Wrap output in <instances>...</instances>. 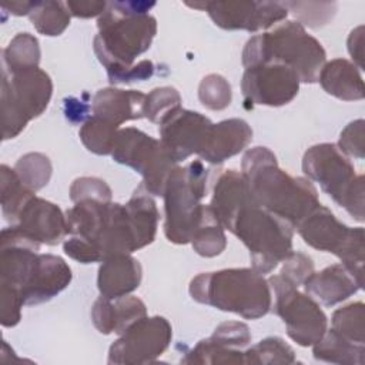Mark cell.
<instances>
[{
  "instance_id": "obj_31",
  "label": "cell",
  "mask_w": 365,
  "mask_h": 365,
  "mask_svg": "<svg viewBox=\"0 0 365 365\" xmlns=\"http://www.w3.org/2000/svg\"><path fill=\"white\" fill-rule=\"evenodd\" d=\"M120 127L100 118L91 115L84 121L81 125L78 135L83 145L97 155H107L111 154L114 138Z\"/></svg>"
},
{
  "instance_id": "obj_6",
  "label": "cell",
  "mask_w": 365,
  "mask_h": 365,
  "mask_svg": "<svg viewBox=\"0 0 365 365\" xmlns=\"http://www.w3.org/2000/svg\"><path fill=\"white\" fill-rule=\"evenodd\" d=\"M208 170L200 160L175 165L167 177L164 197V234L173 244H188L201 217Z\"/></svg>"
},
{
  "instance_id": "obj_21",
  "label": "cell",
  "mask_w": 365,
  "mask_h": 365,
  "mask_svg": "<svg viewBox=\"0 0 365 365\" xmlns=\"http://www.w3.org/2000/svg\"><path fill=\"white\" fill-rule=\"evenodd\" d=\"M143 268L131 254L113 255L104 259L98 268L97 288L101 297L115 299L125 297L140 287Z\"/></svg>"
},
{
  "instance_id": "obj_24",
  "label": "cell",
  "mask_w": 365,
  "mask_h": 365,
  "mask_svg": "<svg viewBox=\"0 0 365 365\" xmlns=\"http://www.w3.org/2000/svg\"><path fill=\"white\" fill-rule=\"evenodd\" d=\"M318 81L325 93L344 101L364 98V80L359 68L346 58H334L324 64Z\"/></svg>"
},
{
  "instance_id": "obj_4",
  "label": "cell",
  "mask_w": 365,
  "mask_h": 365,
  "mask_svg": "<svg viewBox=\"0 0 365 365\" xmlns=\"http://www.w3.org/2000/svg\"><path fill=\"white\" fill-rule=\"evenodd\" d=\"M194 301L245 319H258L272 308L268 279L254 268H227L202 272L188 287Z\"/></svg>"
},
{
  "instance_id": "obj_12",
  "label": "cell",
  "mask_w": 365,
  "mask_h": 365,
  "mask_svg": "<svg viewBox=\"0 0 365 365\" xmlns=\"http://www.w3.org/2000/svg\"><path fill=\"white\" fill-rule=\"evenodd\" d=\"M171 324L160 315L144 317L128 327L108 349V364L135 365L154 362L170 346Z\"/></svg>"
},
{
  "instance_id": "obj_11",
  "label": "cell",
  "mask_w": 365,
  "mask_h": 365,
  "mask_svg": "<svg viewBox=\"0 0 365 365\" xmlns=\"http://www.w3.org/2000/svg\"><path fill=\"white\" fill-rule=\"evenodd\" d=\"M268 284L274 295V312L285 324L288 336L301 346L318 342L328 329L327 315L318 302L279 274L271 275Z\"/></svg>"
},
{
  "instance_id": "obj_20",
  "label": "cell",
  "mask_w": 365,
  "mask_h": 365,
  "mask_svg": "<svg viewBox=\"0 0 365 365\" xmlns=\"http://www.w3.org/2000/svg\"><path fill=\"white\" fill-rule=\"evenodd\" d=\"M147 317L145 304L137 297L108 299L98 297L91 307V321L98 332L121 335L128 327Z\"/></svg>"
},
{
  "instance_id": "obj_45",
  "label": "cell",
  "mask_w": 365,
  "mask_h": 365,
  "mask_svg": "<svg viewBox=\"0 0 365 365\" xmlns=\"http://www.w3.org/2000/svg\"><path fill=\"white\" fill-rule=\"evenodd\" d=\"M91 110V106L86 104L81 100H77L74 97L67 98L66 104H64V113L67 120L76 123V121H83L87 115V111Z\"/></svg>"
},
{
  "instance_id": "obj_41",
  "label": "cell",
  "mask_w": 365,
  "mask_h": 365,
  "mask_svg": "<svg viewBox=\"0 0 365 365\" xmlns=\"http://www.w3.org/2000/svg\"><path fill=\"white\" fill-rule=\"evenodd\" d=\"M282 262L284 265L281 268L279 275L295 287L302 285L304 281L314 272L312 259L308 255L298 251H291V254Z\"/></svg>"
},
{
  "instance_id": "obj_27",
  "label": "cell",
  "mask_w": 365,
  "mask_h": 365,
  "mask_svg": "<svg viewBox=\"0 0 365 365\" xmlns=\"http://www.w3.org/2000/svg\"><path fill=\"white\" fill-rule=\"evenodd\" d=\"M40 46L38 40L30 33L16 34L1 50V67L7 71H20L38 67Z\"/></svg>"
},
{
  "instance_id": "obj_40",
  "label": "cell",
  "mask_w": 365,
  "mask_h": 365,
  "mask_svg": "<svg viewBox=\"0 0 365 365\" xmlns=\"http://www.w3.org/2000/svg\"><path fill=\"white\" fill-rule=\"evenodd\" d=\"M211 338L235 349H244L251 344L250 328L240 321H227L220 324Z\"/></svg>"
},
{
  "instance_id": "obj_10",
  "label": "cell",
  "mask_w": 365,
  "mask_h": 365,
  "mask_svg": "<svg viewBox=\"0 0 365 365\" xmlns=\"http://www.w3.org/2000/svg\"><path fill=\"white\" fill-rule=\"evenodd\" d=\"M111 157L115 163L140 173L145 191L157 197H163L167 177L178 165L160 140L134 127H125L117 131Z\"/></svg>"
},
{
  "instance_id": "obj_2",
  "label": "cell",
  "mask_w": 365,
  "mask_h": 365,
  "mask_svg": "<svg viewBox=\"0 0 365 365\" xmlns=\"http://www.w3.org/2000/svg\"><path fill=\"white\" fill-rule=\"evenodd\" d=\"M241 174L255 202L292 228L319 205L312 181L281 170L275 154L267 147H254L244 154Z\"/></svg>"
},
{
  "instance_id": "obj_18",
  "label": "cell",
  "mask_w": 365,
  "mask_h": 365,
  "mask_svg": "<svg viewBox=\"0 0 365 365\" xmlns=\"http://www.w3.org/2000/svg\"><path fill=\"white\" fill-rule=\"evenodd\" d=\"M252 140V130L242 118H228L212 124L198 157L210 164H221L240 154Z\"/></svg>"
},
{
  "instance_id": "obj_28",
  "label": "cell",
  "mask_w": 365,
  "mask_h": 365,
  "mask_svg": "<svg viewBox=\"0 0 365 365\" xmlns=\"http://www.w3.org/2000/svg\"><path fill=\"white\" fill-rule=\"evenodd\" d=\"M34 195V191L29 190L19 175L16 174L14 168H10L6 164L0 167V202H1V212L6 221L14 224L17 215L23 205L29 201L30 197Z\"/></svg>"
},
{
  "instance_id": "obj_37",
  "label": "cell",
  "mask_w": 365,
  "mask_h": 365,
  "mask_svg": "<svg viewBox=\"0 0 365 365\" xmlns=\"http://www.w3.org/2000/svg\"><path fill=\"white\" fill-rule=\"evenodd\" d=\"M284 6L287 7L288 11H291L298 19L299 24L308 26L312 29L325 26L336 11V3H329V1H322V3L285 1Z\"/></svg>"
},
{
  "instance_id": "obj_5",
  "label": "cell",
  "mask_w": 365,
  "mask_h": 365,
  "mask_svg": "<svg viewBox=\"0 0 365 365\" xmlns=\"http://www.w3.org/2000/svg\"><path fill=\"white\" fill-rule=\"evenodd\" d=\"M225 230L248 248L252 268L259 274L271 272L292 251L294 228L255 200L245 202Z\"/></svg>"
},
{
  "instance_id": "obj_23",
  "label": "cell",
  "mask_w": 365,
  "mask_h": 365,
  "mask_svg": "<svg viewBox=\"0 0 365 365\" xmlns=\"http://www.w3.org/2000/svg\"><path fill=\"white\" fill-rule=\"evenodd\" d=\"M251 200L254 198L242 174L235 170H224L215 180L208 205L225 230L235 212Z\"/></svg>"
},
{
  "instance_id": "obj_38",
  "label": "cell",
  "mask_w": 365,
  "mask_h": 365,
  "mask_svg": "<svg viewBox=\"0 0 365 365\" xmlns=\"http://www.w3.org/2000/svg\"><path fill=\"white\" fill-rule=\"evenodd\" d=\"M70 198L73 202L83 200H96L108 202L113 198L111 188L107 182L97 177H80L76 178L70 187Z\"/></svg>"
},
{
  "instance_id": "obj_46",
  "label": "cell",
  "mask_w": 365,
  "mask_h": 365,
  "mask_svg": "<svg viewBox=\"0 0 365 365\" xmlns=\"http://www.w3.org/2000/svg\"><path fill=\"white\" fill-rule=\"evenodd\" d=\"M34 4H36V0L34 1H11V3L1 4V9L9 10L14 16H29Z\"/></svg>"
},
{
  "instance_id": "obj_32",
  "label": "cell",
  "mask_w": 365,
  "mask_h": 365,
  "mask_svg": "<svg viewBox=\"0 0 365 365\" xmlns=\"http://www.w3.org/2000/svg\"><path fill=\"white\" fill-rule=\"evenodd\" d=\"M14 171L21 182L29 190L36 192L48 184L53 167L50 158L46 154L27 153L17 160Z\"/></svg>"
},
{
  "instance_id": "obj_44",
  "label": "cell",
  "mask_w": 365,
  "mask_h": 365,
  "mask_svg": "<svg viewBox=\"0 0 365 365\" xmlns=\"http://www.w3.org/2000/svg\"><path fill=\"white\" fill-rule=\"evenodd\" d=\"M346 46H348V53L354 60V64L359 70H362L364 68V26H358L349 33Z\"/></svg>"
},
{
  "instance_id": "obj_29",
  "label": "cell",
  "mask_w": 365,
  "mask_h": 365,
  "mask_svg": "<svg viewBox=\"0 0 365 365\" xmlns=\"http://www.w3.org/2000/svg\"><path fill=\"white\" fill-rule=\"evenodd\" d=\"M34 29L44 36H60L70 24V11L66 1H38L29 14Z\"/></svg>"
},
{
  "instance_id": "obj_3",
  "label": "cell",
  "mask_w": 365,
  "mask_h": 365,
  "mask_svg": "<svg viewBox=\"0 0 365 365\" xmlns=\"http://www.w3.org/2000/svg\"><path fill=\"white\" fill-rule=\"evenodd\" d=\"M279 63L291 68L301 83L312 84L327 63L322 44L307 33L305 27L294 20H287L271 27L269 31L252 36L242 50L245 68Z\"/></svg>"
},
{
  "instance_id": "obj_16",
  "label": "cell",
  "mask_w": 365,
  "mask_h": 365,
  "mask_svg": "<svg viewBox=\"0 0 365 365\" xmlns=\"http://www.w3.org/2000/svg\"><path fill=\"white\" fill-rule=\"evenodd\" d=\"M36 242L57 245L67 235V218L58 205L36 194L20 210L14 224Z\"/></svg>"
},
{
  "instance_id": "obj_35",
  "label": "cell",
  "mask_w": 365,
  "mask_h": 365,
  "mask_svg": "<svg viewBox=\"0 0 365 365\" xmlns=\"http://www.w3.org/2000/svg\"><path fill=\"white\" fill-rule=\"evenodd\" d=\"M178 108H181L180 93L174 87H157L145 96L144 118L160 125Z\"/></svg>"
},
{
  "instance_id": "obj_19",
  "label": "cell",
  "mask_w": 365,
  "mask_h": 365,
  "mask_svg": "<svg viewBox=\"0 0 365 365\" xmlns=\"http://www.w3.org/2000/svg\"><path fill=\"white\" fill-rule=\"evenodd\" d=\"M364 278L355 275L344 264H334L319 272H312L304 281L305 292L325 307H332L356 294Z\"/></svg>"
},
{
  "instance_id": "obj_43",
  "label": "cell",
  "mask_w": 365,
  "mask_h": 365,
  "mask_svg": "<svg viewBox=\"0 0 365 365\" xmlns=\"http://www.w3.org/2000/svg\"><path fill=\"white\" fill-rule=\"evenodd\" d=\"M66 4L70 14L78 19L100 17L107 7V1H66Z\"/></svg>"
},
{
  "instance_id": "obj_26",
  "label": "cell",
  "mask_w": 365,
  "mask_h": 365,
  "mask_svg": "<svg viewBox=\"0 0 365 365\" xmlns=\"http://www.w3.org/2000/svg\"><path fill=\"white\" fill-rule=\"evenodd\" d=\"M194 251L205 258L220 255L227 247L224 227L212 212L210 205H202L201 217L190 240Z\"/></svg>"
},
{
  "instance_id": "obj_14",
  "label": "cell",
  "mask_w": 365,
  "mask_h": 365,
  "mask_svg": "<svg viewBox=\"0 0 365 365\" xmlns=\"http://www.w3.org/2000/svg\"><path fill=\"white\" fill-rule=\"evenodd\" d=\"M299 78L279 63H265L245 68L241 91L252 106L279 107L291 103L299 91Z\"/></svg>"
},
{
  "instance_id": "obj_42",
  "label": "cell",
  "mask_w": 365,
  "mask_h": 365,
  "mask_svg": "<svg viewBox=\"0 0 365 365\" xmlns=\"http://www.w3.org/2000/svg\"><path fill=\"white\" fill-rule=\"evenodd\" d=\"M364 120L358 118L349 123L339 134L338 148L348 157L362 160L365 155L364 148Z\"/></svg>"
},
{
  "instance_id": "obj_39",
  "label": "cell",
  "mask_w": 365,
  "mask_h": 365,
  "mask_svg": "<svg viewBox=\"0 0 365 365\" xmlns=\"http://www.w3.org/2000/svg\"><path fill=\"white\" fill-rule=\"evenodd\" d=\"M24 302L17 288L0 282V322L3 327H14L20 322Z\"/></svg>"
},
{
  "instance_id": "obj_7",
  "label": "cell",
  "mask_w": 365,
  "mask_h": 365,
  "mask_svg": "<svg viewBox=\"0 0 365 365\" xmlns=\"http://www.w3.org/2000/svg\"><path fill=\"white\" fill-rule=\"evenodd\" d=\"M302 171L352 218L364 221V175L355 174L352 163L336 144L309 147L302 157Z\"/></svg>"
},
{
  "instance_id": "obj_9",
  "label": "cell",
  "mask_w": 365,
  "mask_h": 365,
  "mask_svg": "<svg viewBox=\"0 0 365 365\" xmlns=\"http://www.w3.org/2000/svg\"><path fill=\"white\" fill-rule=\"evenodd\" d=\"M297 231L304 242L315 250L331 252L348 269L364 278V228L342 224L327 207H315L298 225Z\"/></svg>"
},
{
  "instance_id": "obj_8",
  "label": "cell",
  "mask_w": 365,
  "mask_h": 365,
  "mask_svg": "<svg viewBox=\"0 0 365 365\" xmlns=\"http://www.w3.org/2000/svg\"><path fill=\"white\" fill-rule=\"evenodd\" d=\"M51 94L53 81L41 68L14 73L3 70L0 93L3 140L17 137L29 121L38 117L47 108Z\"/></svg>"
},
{
  "instance_id": "obj_15",
  "label": "cell",
  "mask_w": 365,
  "mask_h": 365,
  "mask_svg": "<svg viewBox=\"0 0 365 365\" xmlns=\"http://www.w3.org/2000/svg\"><path fill=\"white\" fill-rule=\"evenodd\" d=\"M211 125V120L201 113L178 108L160 124V141L178 164L192 154L198 155Z\"/></svg>"
},
{
  "instance_id": "obj_36",
  "label": "cell",
  "mask_w": 365,
  "mask_h": 365,
  "mask_svg": "<svg viewBox=\"0 0 365 365\" xmlns=\"http://www.w3.org/2000/svg\"><path fill=\"white\" fill-rule=\"evenodd\" d=\"M232 93L231 86L221 74L205 76L198 86V100L200 103L212 111H220L231 104Z\"/></svg>"
},
{
  "instance_id": "obj_30",
  "label": "cell",
  "mask_w": 365,
  "mask_h": 365,
  "mask_svg": "<svg viewBox=\"0 0 365 365\" xmlns=\"http://www.w3.org/2000/svg\"><path fill=\"white\" fill-rule=\"evenodd\" d=\"M182 364H245L244 351L230 348L214 338H205L197 342L194 348L185 352V356L181 358Z\"/></svg>"
},
{
  "instance_id": "obj_33",
  "label": "cell",
  "mask_w": 365,
  "mask_h": 365,
  "mask_svg": "<svg viewBox=\"0 0 365 365\" xmlns=\"http://www.w3.org/2000/svg\"><path fill=\"white\" fill-rule=\"evenodd\" d=\"M245 364H294V349L279 336H268L244 351Z\"/></svg>"
},
{
  "instance_id": "obj_34",
  "label": "cell",
  "mask_w": 365,
  "mask_h": 365,
  "mask_svg": "<svg viewBox=\"0 0 365 365\" xmlns=\"http://www.w3.org/2000/svg\"><path fill=\"white\" fill-rule=\"evenodd\" d=\"M332 329L344 338L365 344V305L364 302H352L332 314Z\"/></svg>"
},
{
  "instance_id": "obj_25",
  "label": "cell",
  "mask_w": 365,
  "mask_h": 365,
  "mask_svg": "<svg viewBox=\"0 0 365 365\" xmlns=\"http://www.w3.org/2000/svg\"><path fill=\"white\" fill-rule=\"evenodd\" d=\"M312 354L315 359L322 362L364 365L365 344L352 342L331 328L312 345Z\"/></svg>"
},
{
  "instance_id": "obj_17",
  "label": "cell",
  "mask_w": 365,
  "mask_h": 365,
  "mask_svg": "<svg viewBox=\"0 0 365 365\" xmlns=\"http://www.w3.org/2000/svg\"><path fill=\"white\" fill-rule=\"evenodd\" d=\"M71 268L58 255L40 254L37 265L20 291L24 305H37L50 301L71 282Z\"/></svg>"
},
{
  "instance_id": "obj_1",
  "label": "cell",
  "mask_w": 365,
  "mask_h": 365,
  "mask_svg": "<svg viewBox=\"0 0 365 365\" xmlns=\"http://www.w3.org/2000/svg\"><path fill=\"white\" fill-rule=\"evenodd\" d=\"M154 6V1H108L97 19L94 53L111 84L150 48L157 33V20L148 14Z\"/></svg>"
},
{
  "instance_id": "obj_13",
  "label": "cell",
  "mask_w": 365,
  "mask_h": 365,
  "mask_svg": "<svg viewBox=\"0 0 365 365\" xmlns=\"http://www.w3.org/2000/svg\"><path fill=\"white\" fill-rule=\"evenodd\" d=\"M188 7L208 13L215 26L224 30L259 31L285 20L288 10L282 1L227 0V1H185Z\"/></svg>"
},
{
  "instance_id": "obj_22",
  "label": "cell",
  "mask_w": 365,
  "mask_h": 365,
  "mask_svg": "<svg viewBox=\"0 0 365 365\" xmlns=\"http://www.w3.org/2000/svg\"><path fill=\"white\" fill-rule=\"evenodd\" d=\"M145 96L138 90L101 88L91 100V115L100 117L117 127L130 120L144 118Z\"/></svg>"
}]
</instances>
